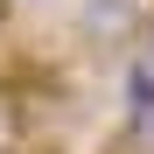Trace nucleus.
Instances as JSON below:
<instances>
[{
    "instance_id": "obj_1",
    "label": "nucleus",
    "mask_w": 154,
    "mask_h": 154,
    "mask_svg": "<svg viewBox=\"0 0 154 154\" xmlns=\"http://www.w3.org/2000/svg\"><path fill=\"white\" fill-rule=\"evenodd\" d=\"M77 28L91 49H133L147 35V7L140 0H84L77 7Z\"/></svg>"
},
{
    "instance_id": "obj_2",
    "label": "nucleus",
    "mask_w": 154,
    "mask_h": 154,
    "mask_svg": "<svg viewBox=\"0 0 154 154\" xmlns=\"http://www.w3.org/2000/svg\"><path fill=\"white\" fill-rule=\"evenodd\" d=\"M7 21H14V0H0V35H7Z\"/></svg>"
}]
</instances>
